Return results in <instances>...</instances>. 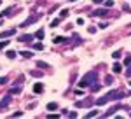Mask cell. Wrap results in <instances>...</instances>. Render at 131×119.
Returning <instances> with one entry per match:
<instances>
[{"label":"cell","mask_w":131,"mask_h":119,"mask_svg":"<svg viewBox=\"0 0 131 119\" xmlns=\"http://www.w3.org/2000/svg\"><path fill=\"white\" fill-rule=\"evenodd\" d=\"M122 96H124V93H122V91H119V89H115V91H110V93H107L105 96L98 98L94 103H96V105H105V103H108L110 100H121Z\"/></svg>","instance_id":"cell-1"},{"label":"cell","mask_w":131,"mask_h":119,"mask_svg":"<svg viewBox=\"0 0 131 119\" xmlns=\"http://www.w3.org/2000/svg\"><path fill=\"white\" fill-rule=\"evenodd\" d=\"M96 79H98V72H96V70H91V72H88L81 79L79 86H81V88H89L93 82H96Z\"/></svg>","instance_id":"cell-2"},{"label":"cell","mask_w":131,"mask_h":119,"mask_svg":"<svg viewBox=\"0 0 131 119\" xmlns=\"http://www.w3.org/2000/svg\"><path fill=\"white\" fill-rule=\"evenodd\" d=\"M10 102H12V96H10V95H5V96H4V98L0 100V112H2V110L5 109V107H7V105H9Z\"/></svg>","instance_id":"cell-3"},{"label":"cell","mask_w":131,"mask_h":119,"mask_svg":"<svg viewBox=\"0 0 131 119\" xmlns=\"http://www.w3.org/2000/svg\"><path fill=\"white\" fill-rule=\"evenodd\" d=\"M91 103H93V100H91V98L81 100V102H75V107H77V109H82V107H89Z\"/></svg>","instance_id":"cell-4"},{"label":"cell","mask_w":131,"mask_h":119,"mask_svg":"<svg viewBox=\"0 0 131 119\" xmlns=\"http://www.w3.org/2000/svg\"><path fill=\"white\" fill-rule=\"evenodd\" d=\"M107 14H108V11H107V9H98V11H94V12H93V16H100V18L107 16Z\"/></svg>","instance_id":"cell-5"},{"label":"cell","mask_w":131,"mask_h":119,"mask_svg":"<svg viewBox=\"0 0 131 119\" xmlns=\"http://www.w3.org/2000/svg\"><path fill=\"white\" fill-rule=\"evenodd\" d=\"M14 33H16L14 30H5V32L0 33V39H7V37H10V35H14Z\"/></svg>","instance_id":"cell-6"},{"label":"cell","mask_w":131,"mask_h":119,"mask_svg":"<svg viewBox=\"0 0 131 119\" xmlns=\"http://www.w3.org/2000/svg\"><path fill=\"white\" fill-rule=\"evenodd\" d=\"M33 37H35V35H30V33H28V35H21V37H19V42H31V40H33Z\"/></svg>","instance_id":"cell-7"},{"label":"cell","mask_w":131,"mask_h":119,"mask_svg":"<svg viewBox=\"0 0 131 119\" xmlns=\"http://www.w3.org/2000/svg\"><path fill=\"white\" fill-rule=\"evenodd\" d=\"M37 19H39V16H31V18H28V19L25 21V23H23L21 26H28V25H31V23H35Z\"/></svg>","instance_id":"cell-8"},{"label":"cell","mask_w":131,"mask_h":119,"mask_svg":"<svg viewBox=\"0 0 131 119\" xmlns=\"http://www.w3.org/2000/svg\"><path fill=\"white\" fill-rule=\"evenodd\" d=\"M33 91H35V93H42V91H44V86H42L40 82H37V84L33 86Z\"/></svg>","instance_id":"cell-9"},{"label":"cell","mask_w":131,"mask_h":119,"mask_svg":"<svg viewBox=\"0 0 131 119\" xmlns=\"http://www.w3.org/2000/svg\"><path fill=\"white\" fill-rule=\"evenodd\" d=\"M46 109H47V110H56V109H58V103H56V102H51V103H47Z\"/></svg>","instance_id":"cell-10"},{"label":"cell","mask_w":131,"mask_h":119,"mask_svg":"<svg viewBox=\"0 0 131 119\" xmlns=\"http://www.w3.org/2000/svg\"><path fill=\"white\" fill-rule=\"evenodd\" d=\"M65 37H54V39H52V42H54V44H63V42H65Z\"/></svg>","instance_id":"cell-11"},{"label":"cell","mask_w":131,"mask_h":119,"mask_svg":"<svg viewBox=\"0 0 131 119\" xmlns=\"http://www.w3.org/2000/svg\"><path fill=\"white\" fill-rule=\"evenodd\" d=\"M30 75H33V77H42V72L40 70H30Z\"/></svg>","instance_id":"cell-12"},{"label":"cell","mask_w":131,"mask_h":119,"mask_svg":"<svg viewBox=\"0 0 131 119\" xmlns=\"http://www.w3.org/2000/svg\"><path fill=\"white\" fill-rule=\"evenodd\" d=\"M112 68H114V72H115V74H119V72L122 70V67H121V63H114V67H112Z\"/></svg>","instance_id":"cell-13"},{"label":"cell","mask_w":131,"mask_h":119,"mask_svg":"<svg viewBox=\"0 0 131 119\" xmlns=\"http://www.w3.org/2000/svg\"><path fill=\"white\" fill-rule=\"evenodd\" d=\"M21 54H23L25 58H31V56H33V53H31V51H21Z\"/></svg>","instance_id":"cell-14"},{"label":"cell","mask_w":131,"mask_h":119,"mask_svg":"<svg viewBox=\"0 0 131 119\" xmlns=\"http://www.w3.org/2000/svg\"><path fill=\"white\" fill-rule=\"evenodd\" d=\"M16 54H18V53H16V51H7V58H9V60L16 58Z\"/></svg>","instance_id":"cell-15"},{"label":"cell","mask_w":131,"mask_h":119,"mask_svg":"<svg viewBox=\"0 0 131 119\" xmlns=\"http://www.w3.org/2000/svg\"><path fill=\"white\" fill-rule=\"evenodd\" d=\"M10 93H14V95L21 93V86H16V88H12V89H10Z\"/></svg>","instance_id":"cell-16"},{"label":"cell","mask_w":131,"mask_h":119,"mask_svg":"<svg viewBox=\"0 0 131 119\" xmlns=\"http://www.w3.org/2000/svg\"><path fill=\"white\" fill-rule=\"evenodd\" d=\"M112 82H114V77L112 75H107L105 77V84H112Z\"/></svg>","instance_id":"cell-17"},{"label":"cell","mask_w":131,"mask_h":119,"mask_svg":"<svg viewBox=\"0 0 131 119\" xmlns=\"http://www.w3.org/2000/svg\"><path fill=\"white\" fill-rule=\"evenodd\" d=\"M96 114H98V110H91V112H88V114H86V117H94Z\"/></svg>","instance_id":"cell-18"},{"label":"cell","mask_w":131,"mask_h":119,"mask_svg":"<svg viewBox=\"0 0 131 119\" xmlns=\"http://www.w3.org/2000/svg\"><path fill=\"white\" fill-rule=\"evenodd\" d=\"M35 37H37V39H44V30H39V32L35 33Z\"/></svg>","instance_id":"cell-19"},{"label":"cell","mask_w":131,"mask_h":119,"mask_svg":"<svg viewBox=\"0 0 131 119\" xmlns=\"http://www.w3.org/2000/svg\"><path fill=\"white\" fill-rule=\"evenodd\" d=\"M33 49H37V51H42V49H44V46H42L40 42H37V44L33 46Z\"/></svg>","instance_id":"cell-20"},{"label":"cell","mask_w":131,"mask_h":119,"mask_svg":"<svg viewBox=\"0 0 131 119\" xmlns=\"http://www.w3.org/2000/svg\"><path fill=\"white\" fill-rule=\"evenodd\" d=\"M89 88H91V91H98V89H100L101 86H100V84H91Z\"/></svg>","instance_id":"cell-21"},{"label":"cell","mask_w":131,"mask_h":119,"mask_svg":"<svg viewBox=\"0 0 131 119\" xmlns=\"http://www.w3.org/2000/svg\"><path fill=\"white\" fill-rule=\"evenodd\" d=\"M121 54H122L121 51H115V53H114L112 56H114V60H119V58H121Z\"/></svg>","instance_id":"cell-22"},{"label":"cell","mask_w":131,"mask_h":119,"mask_svg":"<svg viewBox=\"0 0 131 119\" xmlns=\"http://www.w3.org/2000/svg\"><path fill=\"white\" fill-rule=\"evenodd\" d=\"M58 25H60V19H58V18H56V19H54L52 23H51V26H52V28H56Z\"/></svg>","instance_id":"cell-23"},{"label":"cell","mask_w":131,"mask_h":119,"mask_svg":"<svg viewBox=\"0 0 131 119\" xmlns=\"http://www.w3.org/2000/svg\"><path fill=\"white\" fill-rule=\"evenodd\" d=\"M37 65H39V67H40V68H47V67H49V65H47V63H44V61H39V63H37Z\"/></svg>","instance_id":"cell-24"},{"label":"cell","mask_w":131,"mask_h":119,"mask_svg":"<svg viewBox=\"0 0 131 119\" xmlns=\"http://www.w3.org/2000/svg\"><path fill=\"white\" fill-rule=\"evenodd\" d=\"M7 44H9V40H2V42H0V49H4Z\"/></svg>","instance_id":"cell-25"},{"label":"cell","mask_w":131,"mask_h":119,"mask_svg":"<svg viewBox=\"0 0 131 119\" xmlns=\"http://www.w3.org/2000/svg\"><path fill=\"white\" fill-rule=\"evenodd\" d=\"M124 65L128 67V65H131V56H126V60H124Z\"/></svg>","instance_id":"cell-26"},{"label":"cell","mask_w":131,"mask_h":119,"mask_svg":"<svg viewBox=\"0 0 131 119\" xmlns=\"http://www.w3.org/2000/svg\"><path fill=\"white\" fill-rule=\"evenodd\" d=\"M105 5H107V7H114V0H107Z\"/></svg>","instance_id":"cell-27"},{"label":"cell","mask_w":131,"mask_h":119,"mask_svg":"<svg viewBox=\"0 0 131 119\" xmlns=\"http://www.w3.org/2000/svg\"><path fill=\"white\" fill-rule=\"evenodd\" d=\"M7 77H0V86H4V84H5V82H7Z\"/></svg>","instance_id":"cell-28"},{"label":"cell","mask_w":131,"mask_h":119,"mask_svg":"<svg viewBox=\"0 0 131 119\" xmlns=\"http://www.w3.org/2000/svg\"><path fill=\"white\" fill-rule=\"evenodd\" d=\"M67 16H68V11L63 9V11H61V18H67Z\"/></svg>","instance_id":"cell-29"},{"label":"cell","mask_w":131,"mask_h":119,"mask_svg":"<svg viewBox=\"0 0 131 119\" xmlns=\"http://www.w3.org/2000/svg\"><path fill=\"white\" fill-rule=\"evenodd\" d=\"M88 32H89V33H94V32H96V26H89Z\"/></svg>","instance_id":"cell-30"},{"label":"cell","mask_w":131,"mask_h":119,"mask_svg":"<svg viewBox=\"0 0 131 119\" xmlns=\"http://www.w3.org/2000/svg\"><path fill=\"white\" fill-rule=\"evenodd\" d=\"M21 116H23V112H14L12 114V117H21Z\"/></svg>","instance_id":"cell-31"},{"label":"cell","mask_w":131,"mask_h":119,"mask_svg":"<svg viewBox=\"0 0 131 119\" xmlns=\"http://www.w3.org/2000/svg\"><path fill=\"white\" fill-rule=\"evenodd\" d=\"M126 77H131V67L128 70H126Z\"/></svg>","instance_id":"cell-32"},{"label":"cell","mask_w":131,"mask_h":119,"mask_svg":"<svg viewBox=\"0 0 131 119\" xmlns=\"http://www.w3.org/2000/svg\"><path fill=\"white\" fill-rule=\"evenodd\" d=\"M93 2H94V4H101L103 0H93Z\"/></svg>","instance_id":"cell-33"},{"label":"cell","mask_w":131,"mask_h":119,"mask_svg":"<svg viewBox=\"0 0 131 119\" xmlns=\"http://www.w3.org/2000/svg\"><path fill=\"white\" fill-rule=\"evenodd\" d=\"M68 2H75V0H68Z\"/></svg>","instance_id":"cell-34"},{"label":"cell","mask_w":131,"mask_h":119,"mask_svg":"<svg viewBox=\"0 0 131 119\" xmlns=\"http://www.w3.org/2000/svg\"><path fill=\"white\" fill-rule=\"evenodd\" d=\"M129 86H131V82H129Z\"/></svg>","instance_id":"cell-35"}]
</instances>
